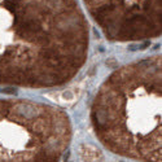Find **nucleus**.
<instances>
[{
  "label": "nucleus",
  "mask_w": 162,
  "mask_h": 162,
  "mask_svg": "<svg viewBox=\"0 0 162 162\" xmlns=\"http://www.w3.org/2000/svg\"><path fill=\"white\" fill-rule=\"evenodd\" d=\"M125 68L96 99V132L114 153L161 162V61Z\"/></svg>",
  "instance_id": "nucleus-1"
}]
</instances>
